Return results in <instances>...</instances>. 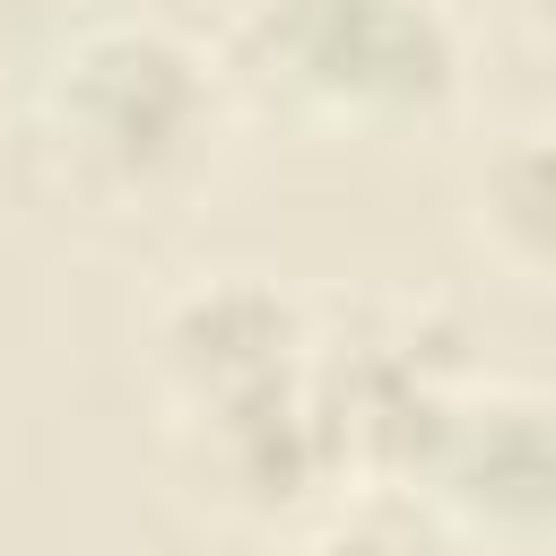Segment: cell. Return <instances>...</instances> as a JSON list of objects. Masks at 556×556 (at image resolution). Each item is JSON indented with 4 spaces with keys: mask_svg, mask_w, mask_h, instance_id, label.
Segmentation results:
<instances>
[{
    "mask_svg": "<svg viewBox=\"0 0 556 556\" xmlns=\"http://www.w3.org/2000/svg\"><path fill=\"white\" fill-rule=\"evenodd\" d=\"M235 70L304 122L400 130L452 113L460 26L443 0H243Z\"/></svg>",
    "mask_w": 556,
    "mask_h": 556,
    "instance_id": "6da1fadb",
    "label": "cell"
},
{
    "mask_svg": "<svg viewBox=\"0 0 556 556\" xmlns=\"http://www.w3.org/2000/svg\"><path fill=\"white\" fill-rule=\"evenodd\" d=\"M478 235L504 269L556 287V122L513 130L478 174Z\"/></svg>",
    "mask_w": 556,
    "mask_h": 556,
    "instance_id": "52a82bcc",
    "label": "cell"
},
{
    "mask_svg": "<svg viewBox=\"0 0 556 556\" xmlns=\"http://www.w3.org/2000/svg\"><path fill=\"white\" fill-rule=\"evenodd\" d=\"M208 122H217V87H208L200 52L182 35H165V26H139V17L78 26L52 52L43 104H35L43 148L96 200L174 191L200 165Z\"/></svg>",
    "mask_w": 556,
    "mask_h": 556,
    "instance_id": "7a4b0ae2",
    "label": "cell"
},
{
    "mask_svg": "<svg viewBox=\"0 0 556 556\" xmlns=\"http://www.w3.org/2000/svg\"><path fill=\"white\" fill-rule=\"evenodd\" d=\"M521 17H530V35L556 52V0H521Z\"/></svg>",
    "mask_w": 556,
    "mask_h": 556,
    "instance_id": "9c48e42d",
    "label": "cell"
},
{
    "mask_svg": "<svg viewBox=\"0 0 556 556\" xmlns=\"http://www.w3.org/2000/svg\"><path fill=\"white\" fill-rule=\"evenodd\" d=\"M182 443H191L200 495L243 513V521H287V513L321 504L330 486H348L339 443H330L304 374L269 382V391H243V400H217V408H191Z\"/></svg>",
    "mask_w": 556,
    "mask_h": 556,
    "instance_id": "5b68a950",
    "label": "cell"
},
{
    "mask_svg": "<svg viewBox=\"0 0 556 556\" xmlns=\"http://www.w3.org/2000/svg\"><path fill=\"white\" fill-rule=\"evenodd\" d=\"M417 495L452 539H478L495 556H556V400L460 391Z\"/></svg>",
    "mask_w": 556,
    "mask_h": 556,
    "instance_id": "277c9868",
    "label": "cell"
},
{
    "mask_svg": "<svg viewBox=\"0 0 556 556\" xmlns=\"http://www.w3.org/2000/svg\"><path fill=\"white\" fill-rule=\"evenodd\" d=\"M313 408L339 443V469L365 486H417L460 382H452V330H426V313H356L339 339H313L304 356Z\"/></svg>",
    "mask_w": 556,
    "mask_h": 556,
    "instance_id": "3957f363",
    "label": "cell"
},
{
    "mask_svg": "<svg viewBox=\"0 0 556 556\" xmlns=\"http://www.w3.org/2000/svg\"><path fill=\"white\" fill-rule=\"evenodd\" d=\"M304 356H313V321L261 278H208V287L174 295L156 321V374L182 417L269 391V382H295Z\"/></svg>",
    "mask_w": 556,
    "mask_h": 556,
    "instance_id": "8992f818",
    "label": "cell"
},
{
    "mask_svg": "<svg viewBox=\"0 0 556 556\" xmlns=\"http://www.w3.org/2000/svg\"><path fill=\"white\" fill-rule=\"evenodd\" d=\"M304 556H452V530L434 521V504H417V486H374L330 513Z\"/></svg>",
    "mask_w": 556,
    "mask_h": 556,
    "instance_id": "ba28073f",
    "label": "cell"
}]
</instances>
